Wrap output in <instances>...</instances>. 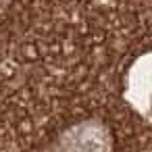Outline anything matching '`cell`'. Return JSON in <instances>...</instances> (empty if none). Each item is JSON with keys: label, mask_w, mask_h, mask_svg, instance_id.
<instances>
[{"label": "cell", "mask_w": 152, "mask_h": 152, "mask_svg": "<svg viewBox=\"0 0 152 152\" xmlns=\"http://www.w3.org/2000/svg\"><path fill=\"white\" fill-rule=\"evenodd\" d=\"M146 63H148L146 67H148V69H150V73H152V58H150V56H146ZM140 92H142L144 96H148V98H146V100H148V110L152 113V83H150V88H140Z\"/></svg>", "instance_id": "6da1fadb"}]
</instances>
